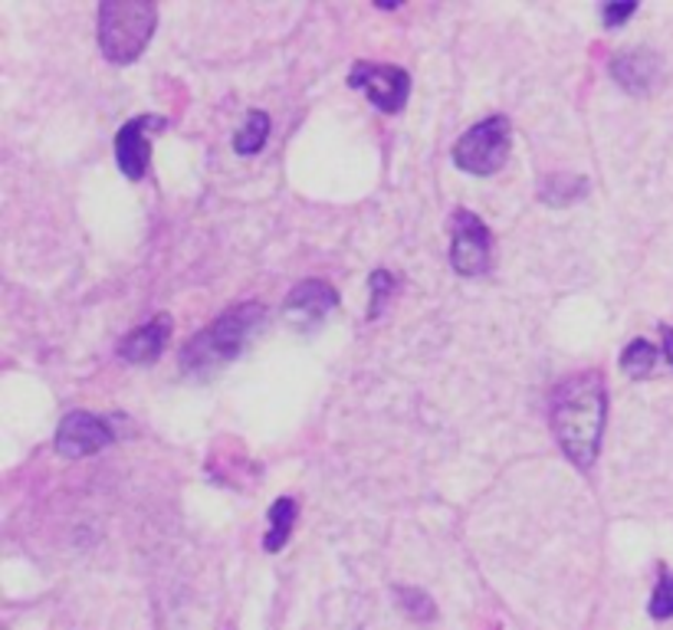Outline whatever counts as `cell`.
Masks as SVG:
<instances>
[{
	"instance_id": "cell-1",
	"label": "cell",
	"mask_w": 673,
	"mask_h": 630,
	"mask_svg": "<svg viewBox=\"0 0 673 630\" xmlns=\"http://www.w3.org/2000/svg\"><path fill=\"white\" fill-rule=\"evenodd\" d=\"M608 417V384L601 372H581L552 391V430L578 470H591Z\"/></svg>"
},
{
	"instance_id": "cell-2",
	"label": "cell",
	"mask_w": 673,
	"mask_h": 630,
	"mask_svg": "<svg viewBox=\"0 0 673 630\" xmlns=\"http://www.w3.org/2000/svg\"><path fill=\"white\" fill-rule=\"evenodd\" d=\"M267 309L260 302H244L237 309H227L217 322H211L204 332H197L184 352H181V369L188 375H211L217 369H224L227 362H234L247 339L254 335V329L264 322Z\"/></svg>"
},
{
	"instance_id": "cell-3",
	"label": "cell",
	"mask_w": 673,
	"mask_h": 630,
	"mask_svg": "<svg viewBox=\"0 0 673 630\" xmlns=\"http://www.w3.org/2000/svg\"><path fill=\"white\" fill-rule=\"evenodd\" d=\"M158 26V7L148 0H106L99 7V46L116 66L135 63Z\"/></svg>"
},
{
	"instance_id": "cell-4",
	"label": "cell",
	"mask_w": 673,
	"mask_h": 630,
	"mask_svg": "<svg viewBox=\"0 0 673 630\" xmlns=\"http://www.w3.org/2000/svg\"><path fill=\"white\" fill-rule=\"evenodd\" d=\"M510 145H513L510 119L490 116L470 131H463V138L453 145V164L467 174H496L510 158Z\"/></svg>"
},
{
	"instance_id": "cell-5",
	"label": "cell",
	"mask_w": 673,
	"mask_h": 630,
	"mask_svg": "<svg viewBox=\"0 0 673 630\" xmlns=\"http://www.w3.org/2000/svg\"><path fill=\"white\" fill-rule=\"evenodd\" d=\"M450 263L460 276H480L490 266V231L473 211H453L450 217Z\"/></svg>"
},
{
	"instance_id": "cell-6",
	"label": "cell",
	"mask_w": 673,
	"mask_h": 630,
	"mask_svg": "<svg viewBox=\"0 0 673 630\" xmlns=\"http://www.w3.org/2000/svg\"><path fill=\"white\" fill-rule=\"evenodd\" d=\"M349 86L362 89L382 113H402L410 93V76L398 66H382V63H355L349 73Z\"/></svg>"
},
{
	"instance_id": "cell-7",
	"label": "cell",
	"mask_w": 673,
	"mask_h": 630,
	"mask_svg": "<svg viewBox=\"0 0 673 630\" xmlns=\"http://www.w3.org/2000/svg\"><path fill=\"white\" fill-rule=\"evenodd\" d=\"M116 440L113 434V424L106 417H96L89 410H73L63 417L60 430H56V450L63 457H93L99 450H106L109 444Z\"/></svg>"
},
{
	"instance_id": "cell-8",
	"label": "cell",
	"mask_w": 673,
	"mask_h": 630,
	"mask_svg": "<svg viewBox=\"0 0 673 630\" xmlns=\"http://www.w3.org/2000/svg\"><path fill=\"white\" fill-rule=\"evenodd\" d=\"M168 128V119L161 116H138L132 122L119 128L116 135V161L122 168L126 178L141 181L148 174V161H151V138Z\"/></svg>"
},
{
	"instance_id": "cell-9",
	"label": "cell",
	"mask_w": 673,
	"mask_h": 630,
	"mask_svg": "<svg viewBox=\"0 0 673 630\" xmlns=\"http://www.w3.org/2000/svg\"><path fill=\"white\" fill-rule=\"evenodd\" d=\"M339 306V292L322 279L299 282L286 299V322L296 332H312L325 322V316Z\"/></svg>"
},
{
	"instance_id": "cell-10",
	"label": "cell",
	"mask_w": 673,
	"mask_h": 630,
	"mask_svg": "<svg viewBox=\"0 0 673 630\" xmlns=\"http://www.w3.org/2000/svg\"><path fill=\"white\" fill-rule=\"evenodd\" d=\"M171 329H174V322H171V316H164V312H158L154 319H148L145 325H138L135 332H129V335L119 342L122 362L151 365V362L164 352V345H168V339H171Z\"/></svg>"
},
{
	"instance_id": "cell-11",
	"label": "cell",
	"mask_w": 673,
	"mask_h": 630,
	"mask_svg": "<svg viewBox=\"0 0 673 630\" xmlns=\"http://www.w3.org/2000/svg\"><path fill=\"white\" fill-rule=\"evenodd\" d=\"M611 76L628 93H648L661 76V60L654 53H648V50H631V53H621L611 63Z\"/></svg>"
},
{
	"instance_id": "cell-12",
	"label": "cell",
	"mask_w": 673,
	"mask_h": 630,
	"mask_svg": "<svg viewBox=\"0 0 673 630\" xmlns=\"http://www.w3.org/2000/svg\"><path fill=\"white\" fill-rule=\"evenodd\" d=\"M296 512H299V505H296V500L292 496H279L276 503L269 505L267 512V535H264V548L267 552H279L286 542H289V535H292V525H296Z\"/></svg>"
},
{
	"instance_id": "cell-13",
	"label": "cell",
	"mask_w": 673,
	"mask_h": 630,
	"mask_svg": "<svg viewBox=\"0 0 673 630\" xmlns=\"http://www.w3.org/2000/svg\"><path fill=\"white\" fill-rule=\"evenodd\" d=\"M267 138H269V116L267 113H250L247 122H244V128L234 135V151H237V154H257V151H264Z\"/></svg>"
},
{
	"instance_id": "cell-14",
	"label": "cell",
	"mask_w": 673,
	"mask_h": 630,
	"mask_svg": "<svg viewBox=\"0 0 673 630\" xmlns=\"http://www.w3.org/2000/svg\"><path fill=\"white\" fill-rule=\"evenodd\" d=\"M658 365V349L648 339H634L624 352H621V369L631 378H648Z\"/></svg>"
},
{
	"instance_id": "cell-15",
	"label": "cell",
	"mask_w": 673,
	"mask_h": 630,
	"mask_svg": "<svg viewBox=\"0 0 673 630\" xmlns=\"http://www.w3.org/2000/svg\"><path fill=\"white\" fill-rule=\"evenodd\" d=\"M648 611H651L654 621H671L673 618V572H667L664 565H661V581H658V588L651 595Z\"/></svg>"
},
{
	"instance_id": "cell-16",
	"label": "cell",
	"mask_w": 673,
	"mask_h": 630,
	"mask_svg": "<svg viewBox=\"0 0 673 630\" xmlns=\"http://www.w3.org/2000/svg\"><path fill=\"white\" fill-rule=\"evenodd\" d=\"M368 286H372V306H368V319H378V312H382L385 299L395 292V276H392V273H385V269H378V273H372Z\"/></svg>"
},
{
	"instance_id": "cell-17",
	"label": "cell",
	"mask_w": 673,
	"mask_h": 630,
	"mask_svg": "<svg viewBox=\"0 0 673 630\" xmlns=\"http://www.w3.org/2000/svg\"><path fill=\"white\" fill-rule=\"evenodd\" d=\"M398 595H402V601H407L404 608H407L414 618H424V621H430V618H434V605H430V598H427V595H420V591H407V588L398 591Z\"/></svg>"
},
{
	"instance_id": "cell-18",
	"label": "cell",
	"mask_w": 673,
	"mask_h": 630,
	"mask_svg": "<svg viewBox=\"0 0 673 630\" xmlns=\"http://www.w3.org/2000/svg\"><path fill=\"white\" fill-rule=\"evenodd\" d=\"M638 13V3H605L601 7V20L608 23V26H621L628 17H634Z\"/></svg>"
},
{
	"instance_id": "cell-19",
	"label": "cell",
	"mask_w": 673,
	"mask_h": 630,
	"mask_svg": "<svg viewBox=\"0 0 673 630\" xmlns=\"http://www.w3.org/2000/svg\"><path fill=\"white\" fill-rule=\"evenodd\" d=\"M661 339H664V355H667V362L673 365V329L671 325H661Z\"/></svg>"
}]
</instances>
